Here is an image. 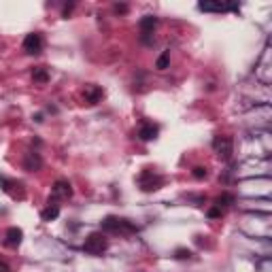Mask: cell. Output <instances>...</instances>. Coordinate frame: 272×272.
Returning a JSON list of instances; mask_svg holds the SVG:
<instances>
[{
    "mask_svg": "<svg viewBox=\"0 0 272 272\" xmlns=\"http://www.w3.org/2000/svg\"><path fill=\"white\" fill-rule=\"evenodd\" d=\"M100 228L104 234H119V236H130V234L139 232V225L136 223H132L130 219H123V217H115V215L104 217Z\"/></svg>",
    "mask_w": 272,
    "mask_h": 272,
    "instance_id": "6da1fadb",
    "label": "cell"
},
{
    "mask_svg": "<svg viewBox=\"0 0 272 272\" xmlns=\"http://www.w3.org/2000/svg\"><path fill=\"white\" fill-rule=\"evenodd\" d=\"M108 249V240L104 232H94L89 234L83 242V251L89 253V255H102V253Z\"/></svg>",
    "mask_w": 272,
    "mask_h": 272,
    "instance_id": "7a4b0ae2",
    "label": "cell"
},
{
    "mask_svg": "<svg viewBox=\"0 0 272 272\" xmlns=\"http://www.w3.org/2000/svg\"><path fill=\"white\" fill-rule=\"evenodd\" d=\"M162 183H164V179H162L153 168H143L141 170L139 187L143 189V192H158V189L162 187Z\"/></svg>",
    "mask_w": 272,
    "mask_h": 272,
    "instance_id": "3957f363",
    "label": "cell"
},
{
    "mask_svg": "<svg viewBox=\"0 0 272 272\" xmlns=\"http://www.w3.org/2000/svg\"><path fill=\"white\" fill-rule=\"evenodd\" d=\"M0 187L7 196H11L13 200H24L26 198V187L22 181L17 179H9V177H0Z\"/></svg>",
    "mask_w": 272,
    "mask_h": 272,
    "instance_id": "277c9868",
    "label": "cell"
},
{
    "mask_svg": "<svg viewBox=\"0 0 272 272\" xmlns=\"http://www.w3.org/2000/svg\"><path fill=\"white\" fill-rule=\"evenodd\" d=\"M141 41L145 45H151L153 43V30L158 28V17H153V15H145L141 17Z\"/></svg>",
    "mask_w": 272,
    "mask_h": 272,
    "instance_id": "5b68a950",
    "label": "cell"
},
{
    "mask_svg": "<svg viewBox=\"0 0 272 272\" xmlns=\"http://www.w3.org/2000/svg\"><path fill=\"white\" fill-rule=\"evenodd\" d=\"M213 149L217 156H221L223 160H230L232 158V139L230 136H215L213 139Z\"/></svg>",
    "mask_w": 272,
    "mask_h": 272,
    "instance_id": "8992f818",
    "label": "cell"
},
{
    "mask_svg": "<svg viewBox=\"0 0 272 272\" xmlns=\"http://www.w3.org/2000/svg\"><path fill=\"white\" fill-rule=\"evenodd\" d=\"M24 51L28 53V56H39L43 51V36L39 32H32L24 39Z\"/></svg>",
    "mask_w": 272,
    "mask_h": 272,
    "instance_id": "52a82bcc",
    "label": "cell"
},
{
    "mask_svg": "<svg viewBox=\"0 0 272 272\" xmlns=\"http://www.w3.org/2000/svg\"><path fill=\"white\" fill-rule=\"evenodd\" d=\"M51 196L60 198V200H68V198H72V185L66 179H58L56 183H53V187H51Z\"/></svg>",
    "mask_w": 272,
    "mask_h": 272,
    "instance_id": "ba28073f",
    "label": "cell"
},
{
    "mask_svg": "<svg viewBox=\"0 0 272 272\" xmlns=\"http://www.w3.org/2000/svg\"><path fill=\"white\" fill-rule=\"evenodd\" d=\"M158 134H160V128L153 121H143L141 123V128H139V139L141 141H153V139H158Z\"/></svg>",
    "mask_w": 272,
    "mask_h": 272,
    "instance_id": "9c48e42d",
    "label": "cell"
},
{
    "mask_svg": "<svg viewBox=\"0 0 272 272\" xmlns=\"http://www.w3.org/2000/svg\"><path fill=\"white\" fill-rule=\"evenodd\" d=\"M22 240H24V232H22V228H9L7 232H5V244L7 247H11V249H17L22 244Z\"/></svg>",
    "mask_w": 272,
    "mask_h": 272,
    "instance_id": "30bf717a",
    "label": "cell"
},
{
    "mask_svg": "<svg viewBox=\"0 0 272 272\" xmlns=\"http://www.w3.org/2000/svg\"><path fill=\"white\" fill-rule=\"evenodd\" d=\"M83 98L87 104H98L104 98V89L98 87V85H85L83 89Z\"/></svg>",
    "mask_w": 272,
    "mask_h": 272,
    "instance_id": "8fae6325",
    "label": "cell"
},
{
    "mask_svg": "<svg viewBox=\"0 0 272 272\" xmlns=\"http://www.w3.org/2000/svg\"><path fill=\"white\" fill-rule=\"evenodd\" d=\"M200 11L206 13H223V11H230V9H236V5H228V3H200L198 5Z\"/></svg>",
    "mask_w": 272,
    "mask_h": 272,
    "instance_id": "7c38bea8",
    "label": "cell"
},
{
    "mask_svg": "<svg viewBox=\"0 0 272 272\" xmlns=\"http://www.w3.org/2000/svg\"><path fill=\"white\" fill-rule=\"evenodd\" d=\"M41 166H43L41 153H36V151L26 153V160H24V168H26V170H28V172H34V170H39Z\"/></svg>",
    "mask_w": 272,
    "mask_h": 272,
    "instance_id": "4fadbf2b",
    "label": "cell"
},
{
    "mask_svg": "<svg viewBox=\"0 0 272 272\" xmlns=\"http://www.w3.org/2000/svg\"><path fill=\"white\" fill-rule=\"evenodd\" d=\"M60 217V206L56 202H51L47 204V208H43V213H41V219L43 221H53V219H58Z\"/></svg>",
    "mask_w": 272,
    "mask_h": 272,
    "instance_id": "5bb4252c",
    "label": "cell"
},
{
    "mask_svg": "<svg viewBox=\"0 0 272 272\" xmlns=\"http://www.w3.org/2000/svg\"><path fill=\"white\" fill-rule=\"evenodd\" d=\"M32 81H34L36 85H45L49 81V70L45 68V66H36L32 70Z\"/></svg>",
    "mask_w": 272,
    "mask_h": 272,
    "instance_id": "9a60e30c",
    "label": "cell"
},
{
    "mask_svg": "<svg viewBox=\"0 0 272 272\" xmlns=\"http://www.w3.org/2000/svg\"><path fill=\"white\" fill-rule=\"evenodd\" d=\"M230 204H234V196H232V194H221V196L215 200V206L221 208V211H225V208H228Z\"/></svg>",
    "mask_w": 272,
    "mask_h": 272,
    "instance_id": "2e32d148",
    "label": "cell"
},
{
    "mask_svg": "<svg viewBox=\"0 0 272 272\" xmlns=\"http://www.w3.org/2000/svg\"><path fill=\"white\" fill-rule=\"evenodd\" d=\"M168 64H170V51H164V53H162V56L158 58L156 68H158V70H166Z\"/></svg>",
    "mask_w": 272,
    "mask_h": 272,
    "instance_id": "e0dca14e",
    "label": "cell"
},
{
    "mask_svg": "<svg viewBox=\"0 0 272 272\" xmlns=\"http://www.w3.org/2000/svg\"><path fill=\"white\" fill-rule=\"evenodd\" d=\"M175 257H177V259H189V257H192V251H187V249H177V251H175Z\"/></svg>",
    "mask_w": 272,
    "mask_h": 272,
    "instance_id": "ac0fdd59",
    "label": "cell"
},
{
    "mask_svg": "<svg viewBox=\"0 0 272 272\" xmlns=\"http://www.w3.org/2000/svg\"><path fill=\"white\" fill-rule=\"evenodd\" d=\"M192 175H194L196 179H204V177L208 175V172H206V168H204V166H196V168H194V172H192Z\"/></svg>",
    "mask_w": 272,
    "mask_h": 272,
    "instance_id": "d6986e66",
    "label": "cell"
},
{
    "mask_svg": "<svg viewBox=\"0 0 272 272\" xmlns=\"http://www.w3.org/2000/svg\"><path fill=\"white\" fill-rule=\"evenodd\" d=\"M221 215H223V211H221V208H217V206L208 208V217H211V219H217V217H221Z\"/></svg>",
    "mask_w": 272,
    "mask_h": 272,
    "instance_id": "ffe728a7",
    "label": "cell"
},
{
    "mask_svg": "<svg viewBox=\"0 0 272 272\" xmlns=\"http://www.w3.org/2000/svg\"><path fill=\"white\" fill-rule=\"evenodd\" d=\"M115 11L117 13H128V7L125 5H115Z\"/></svg>",
    "mask_w": 272,
    "mask_h": 272,
    "instance_id": "44dd1931",
    "label": "cell"
},
{
    "mask_svg": "<svg viewBox=\"0 0 272 272\" xmlns=\"http://www.w3.org/2000/svg\"><path fill=\"white\" fill-rule=\"evenodd\" d=\"M72 9H75V5H68V7H64V13H62V15H64V17H68Z\"/></svg>",
    "mask_w": 272,
    "mask_h": 272,
    "instance_id": "7402d4cb",
    "label": "cell"
},
{
    "mask_svg": "<svg viewBox=\"0 0 272 272\" xmlns=\"http://www.w3.org/2000/svg\"><path fill=\"white\" fill-rule=\"evenodd\" d=\"M0 272H11V268H9L5 261H0Z\"/></svg>",
    "mask_w": 272,
    "mask_h": 272,
    "instance_id": "603a6c76",
    "label": "cell"
}]
</instances>
